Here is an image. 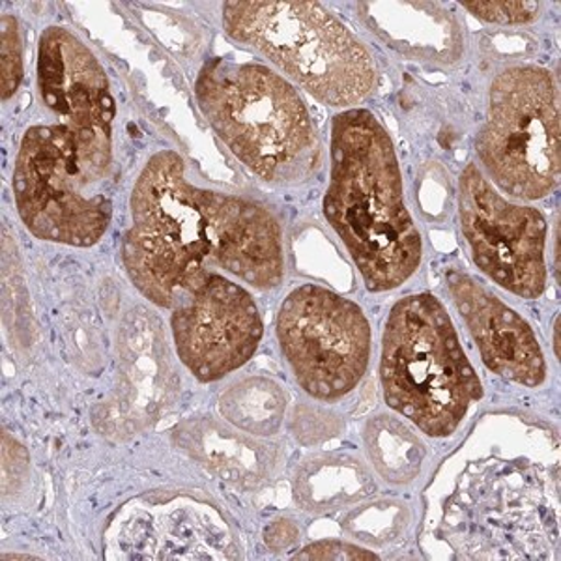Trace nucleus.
I'll return each instance as SVG.
<instances>
[{
    "label": "nucleus",
    "mask_w": 561,
    "mask_h": 561,
    "mask_svg": "<svg viewBox=\"0 0 561 561\" xmlns=\"http://www.w3.org/2000/svg\"><path fill=\"white\" fill-rule=\"evenodd\" d=\"M198 108L225 147L270 184H298L320 163V140L298 90L262 65L214 58L195 83Z\"/></svg>",
    "instance_id": "obj_3"
},
{
    "label": "nucleus",
    "mask_w": 561,
    "mask_h": 561,
    "mask_svg": "<svg viewBox=\"0 0 561 561\" xmlns=\"http://www.w3.org/2000/svg\"><path fill=\"white\" fill-rule=\"evenodd\" d=\"M447 285L483 364L510 382L541 386L547 362L531 325L470 275L451 272Z\"/></svg>",
    "instance_id": "obj_13"
},
{
    "label": "nucleus",
    "mask_w": 561,
    "mask_h": 561,
    "mask_svg": "<svg viewBox=\"0 0 561 561\" xmlns=\"http://www.w3.org/2000/svg\"><path fill=\"white\" fill-rule=\"evenodd\" d=\"M479 20L497 25H526L539 15V2H462Z\"/></svg>",
    "instance_id": "obj_18"
},
{
    "label": "nucleus",
    "mask_w": 561,
    "mask_h": 561,
    "mask_svg": "<svg viewBox=\"0 0 561 561\" xmlns=\"http://www.w3.org/2000/svg\"><path fill=\"white\" fill-rule=\"evenodd\" d=\"M367 447L378 472L391 483L412 481L425 457L421 442L393 420H378L369 425Z\"/></svg>",
    "instance_id": "obj_16"
},
{
    "label": "nucleus",
    "mask_w": 561,
    "mask_h": 561,
    "mask_svg": "<svg viewBox=\"0 0 561 561\" xmlns=\"http://www.w3.org/2000/svg\"><path fill=\"white\" fill-rule=\"evenodd\" d=\"M296 558L298 560H369V558L375 560L377 556L370 554V552H362V550L354 549L351 545L330 541L317 542Z\"/></svg>",
    "instance_id": "obj_19"
},
{
    "label": "nucleus",
    "mask_w": 561,
    "mask_h": 561,
    "mask_svg": "<svg viewBox=\"0 0 561 561\" xmlns=\"http://www.w3.org/2000/svg\"><path fill=\"white\" fill-rule=\"evenodd\" d=\"M277 339L301 389L320 401L348 396L369 367V320L354 301L319 285L294 288L280 304Z\"/></svg>",
    "instance_id": "obj_9"
},
{
    "label": "nucleus",
    "mask_w": 561,
    "mask_h": 561,
    "mask_svg": "<svg viewBox=\"0 0 561 561\" xmlns=\"http://www.w3.org/2000/svg\"><path fill=\"white\" fill-rule=\"evenodd\" d=\"M460 229L478 268L496 285L523 298L547 287V221L541 211L507 203L478 167L460 176Z\"/></svg>",
    "instance_id": "obj_10"
},
{
    "label": "nucleus",
    "mask_w": 561,
    "mask_h": 561,
    "mask_svg": "<svg viewBox=\"0 0 561 561\" xmlns=\"http://www.w3.org/2000/svg\"><path fill=\"white\" fill-rule=\"evenodd\" d=\"M324 216L370 293L401 287L420 268L423 245L404 205L396 148L367 108L333 121Z\"/></svg>",
    "instance_id": "obj_2"
},
{
    "label": "nucleus",
    "mask_w": 561,
    "mask_h": 561,
    "mask_svg": "<svg viewBox=\"0 0 561 561\" xmlns=\"http://www.w3.org/2000/svg\"><path fill=\"white\" fill-rule=\"evenodd\" d=\"M357 13L369 31L404 57L451 65L462 55L454 13L428 2H362Z\"/></svg>",
    "instance_id": "obj_14"
},
{
    "label": "nucleus",
    "mask_w": 561,
    "mask_h": 561,
    "mask_svg": "<svg viewBox=\"0 0 561 561\" xmlns=\"http://www.w3.org/2000/svg\"><path fill=\"white\" fill-rule=\"evenodd\" d=\"M0 55H2V100L7 102L20 89L23 79V47L20 28L12 15H2L0 23Z\"/></svg>",
    "instance_id": "obj_17"
},
{
    "label": "nucleus",
    "mask_w": 561,
    "mask_h": 561,
    "mask_svg": "<svg viewBox=\"0 0 561 561\" xmlns=\"http://www.w3.org/2000/svg\"><path fill=\"white\" fill-rule=\"evenodd\" d=\"M444 528L460 560H558V492L529 462H473L447 504Z\"/></svg>",
    "instance_id": "obj_6"
},
{
    "label": "nucleus",
    "mask_w": 561,
    "mask_h": 561,
    "mask_svg": "<svg viewBox=\"0 0 561 561\" xmlns=\"http://www.w3.org/2000/svg\"><path fill=\"white\" fill-rule=\"evenodd\" d=\"M380 380L389 409L434 438L454 434L483 397L454 320L433 294L407 296L391 309Z\"/></svg>",
    "instance_id": "obj_4"
},
{
    "label": "nucleus",
    "mask_w": 561,
    "mask_h": 561,
    "mask_svg": "<svg viewBox=\"0 0 561 561\" xmlns=\"http://www.w3.org/2000/svg\"><path fill=\"white\" fill-rule=\"evenodd\" d=\"M224 28L330 107L356 105L375 87L369 51L314 2H225Z\"/></svg>",
    "instance_id": "obj_5"
},
{
    "label": "nucleus",
    "mask_w": 561,
    "mask_h": 561,
    "mask_svg": "<svg viewBox=\"0 0 561 561\" xmlns=\"http://www.w3.org/2000/svg\"><path fill=\"white\" fill-rule=\"evenodd\" d=\"M129 208L122 259L135 287L156 306L174 309L210 274V262L259 290L283 279L277 219L248 198L193 185L173 150L150 158Z\"/></svg>",
    "instance_id": "obj_1"
},
{
    "label": "nucleus",
    "mask_w": 561,
    "mask_h": 561,
    "mask_svg": "<svg viewBox=\"0 0 561 561\" xmlns=\"http://www.w3.org/2000/svg\"><path fill=\"white\" fill-rule=\"evenodd\" d=\"M225 417L249 433L272 434L285 412V396L274 382L253 378L238 383L221 399Z\"/></svg>",
    "instance_id": "obj_15"
},
{
    "label": "nucleus",
    "mask_w": 561,
    "mask_h": 561,
    "mask_svg": "<svg viewBox=\"0 0 561 561\" xmlns=\"http://www.w3.org/2000/svg\"><path fill=\"white\" fill-rule=\"evenodd\" d=\"M38 87L45 105L73 135L84 165L105 179L116 105L94 53L70 31L49 26L39 38Z\"/></svg>",
    "instance_id": "obj_11"
},
{
    "label": "nucleus",
    "mask_w": 561,
    "mask_h": 561,
    "mask_svg": "<svg viewBox=\"0 0 561 561\" xmlns=\"http://www.w3.org/2000/svg\"><path fill=\"white\" fill-rule=\"evenodd\" d=\"M180 362L201 382H216L240 369L261 345V313L251 294L210 272L171 317Z\"/></svg>",
    "instance_id": "obj_12"
},
{
    "label": "nucleus",
    "mask_w": 561,
    "mask_h": 561,
    "mask_svg": "<svg viewBox=\"0 0 561 561\" xmlns=\"http://www.w3.org/2000/svg\"><path fill=\"white\" fill-rule=\"evenodd\" d=\"M102 180L84 165L73 135L62 124L26 129L13 169L21 221L39 240L94 245L113 217L111 198L100 190Z\"/></svg>",
    "instance_id": "obj_8"
},
{
    "label": "nucleus",
    "mask_w": 561,
    "mask_h": 561,
    "mask_svg": "<svg viewBox=\"0 0 561 561\" xmlns=\"http://www.w3.org/2000/svg\"><path fill=\"white\" fill-rule=\"evenodd\" d=\"M479 161L511 197L539 201L560 182V111L554 79L539 66L502 71L489 92Z\"/></svg>",
    "instance_id": "obj_7"
}]
</instances>
